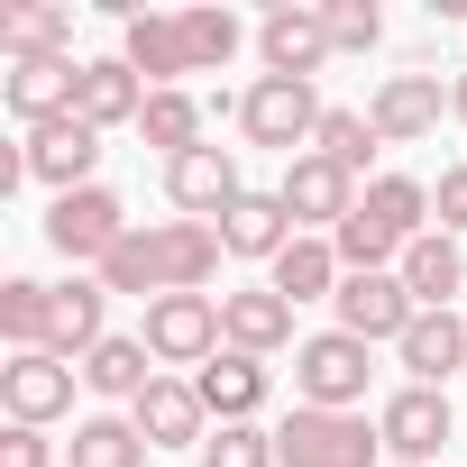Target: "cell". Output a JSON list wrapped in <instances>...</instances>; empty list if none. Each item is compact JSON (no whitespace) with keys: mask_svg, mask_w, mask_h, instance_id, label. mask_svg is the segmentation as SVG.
<instances>
[{"mask_svg":"<svg viewBox=\"0 0 467 467\" xmlns=\"http://www.w3.org/2000/svg\"><path fill=\"white\" fill-rule=\"evenodd\" d=\"M275 467H385V431L367 412H312V403H294L275 421Z\"/></svg>","mask_w":467,"mask_h":467,"instance_id":"6da1fadb","label":"cell"},{"mask_svg":"<svg viewBox=\"0 0 467 467\" xmlns=\"http://www.w3.org/2000/svg\"><path fill=\"white\" fill-rule=\"evenodd\" d=\"M321 92L312 83H285V74H257L248 92H239V129H248V147H285V165H294V147L312 156V138H321Z\"/></svg>","mask_w":467,"mask_h":467,"instance_id":"7a4b0ae2","label":"cell"},{"mask_svg":"<svg viewBox=\"0 0 467 467\" xmlns=\"http://www.w3.org/2000/svg\"><path fill=\"white\" fill-rule=\"evenodd\" d=\"M367 339H348V330H312L303 348H294V394L312 403V412H358L367 403Z\"/></svg>","mask_w":467,"mask_h":467,"instance_id":"3957f363","label":"cell"},{"mask_svg":"<svg viewBox=\"0 0 467 467\" xmlns=\"http://www.w3.org/2000/svg\"><path fill=\"white\" fill-rule=\"evenodd\" d=\"M119 239H129V202H119L110 183H83V192H56V202H47V248H56V257L101 266Z\"/></svg>","mask_w":467,"mask_h":467,"instance_id":"277c9868","label":"cell"},{"mask_svg":"<svg viewBox=\"0 0 467 467\" xmlns=\"http://www.w3.org/2000/svg\"><path fill=\"white\" fill-rule=\"evenodd\" d=\"M138 339H147V358H156V367H211V358L229 348V339H220V303H211V294H156Z\"/></svg>","mask_w":467,"mask_h":467,"instance_id":"5b68a950","label":"cell"},{"mask_svg":"<svg viewBox=\"0 0 467 467\" xmlns=\"http://www.w3.org/2000/svg\"><path fill=\"white\" fill-rule=\"evenodd\" d=\"M74 358H56V348H19L10 367H0V403H10V421H28V431H47V421H65L74 412Z\"/></svg>","mask_w":467,"mask_h":467,"instance_id":"8992f818","label":"cell"},{"mask_svg":"<svg viewBox=\"0 0 467 467\" xmlns=\"http://www.w3.org/2000/svg\"><path fill=\"white\" fill-rule=\"evenodd\" d=\"M257 56H266V74H285V83H312L339 47H330V19L321 10H294V0H275V10L257 19Z\"/></svg>","mask_w":467,"mask_h":467,"instance_id":"52a82bcc","label":"cell"},{"mask_svg":"<svg viewBox=\"0 0 467 467\" xmlns=\"http://www.w3.org/2000/svg\"><path fill=\"white\" fill-rule=\"evenodd\" d=\"M376 431H385L394 467H431V458L449 449V394H440V385H403V394H385Z\"/></svg>","mask_w":467,"mask_h":467,"instance_id":"ba28073f","label":"cell"},{"mask_svg":"<svg viewBox=\"0 0 467 467\" xmlns=\"http://www.w3.org/2000/svg\"><path fill=\"white\" fill-rule=\"evenodd\" d=\"M239 192H248V183H239V156L211 147V138H202L192 156H174V165H165V202H174L183 220H211V229H220V211L239 202Z\"/></svg>","mask_w":467,"mask_h":467,"instance_id":"9c48e42d","label":"cell"},{"mask_svg":"<svg viewBox=\"0 0 467 467\" xmlns=\"http://www.w3.org/2000/svg\"><path fill=\"white\" fill-rule=\"evenodd\" d=\"M330 312H339V330H348V339H367V348H376V339H403V330L421 321V303L403 294V275H394V266H385V275H348Z\"/></svg>","mask_w":467,"mask_h":467,"instance_id":"30bf717a","label":"cell"},{"mask_svg":"<svg viewBox=\"0 0 467 467\" xmlns=\"http://www.w3.org/2000/svg\"><path fill=\"white\" fill-rule=\"evenodd\" d=\"M275 192H285V211H294L303 239H312V229H339V220L358 211V174H339L330 156H294Z\"/></svg>","mask_w":467,"mask_h":467,"instance_id":"8fae6325","label":"cell"},{"mask_svg":"<svg viewBox=\"0 0 467 467\" xmlns=\"http://www.w3.org/2000/svg\"><path fill=\"white\" fill-rule=\"evenodd\" d=\"M92 165H101V129L92 119H47V129H28V174L47 183V192H83L92 183Z\"/></svg>","mask_w":467,"mask_h":467,"instance_id":"7c38bea8","label":"cell"},{"mask_svg":"<svg viewBox=\"0 0 467 467\" xmlns=\"http://www.w3.org/2000/svg\"><path fill=\"white\" fill-rule=\"evenodd\" d=\"M129 421H138L147 449H202V440H211V412H202L192 376H156V385L129 403Z\"/></svg>","mask_w":467,"mask_h":467,"instance_id":"4fadbf2b","label":"cell"},{"mask_svg":"<svg viewBox=\"0 0 467 467\" xmlns=\"http://www.w3.org/2000/svg\"><path fill=\"white\" fill-rule=\"evenodd\" d=\"M440 110H449L440 74H385V83H376V101H367V119H376V138H385V147L431 138V129H440Z\"/></svg>","mask_w":467,"mask_h":467,"instance_id":"5bb4252c","label":"cell"},{"mask_svg":"<svg viewBox=\"0 0 467 467\" xmlns=\"http://www.w3.org/2000/svg\"><path fill=\"white\" fill-rule=\"evenodd\" d=\"M220 339L248 348V358H275V348H303L294 339V303L275 285H248V294H220Z\"/></svg>","mask_w":467,"mask_h":467,"instance_id":"9a60e30c","label":"cell"},{"mask_svg":"<svg viewBox=\"0 0 467 467\" xmlns=\"http://www.w3.org/2000/svg\"><path fill=\"white\" fill-rule=\"evenodd\" d=\"M74 83H83L74 56H10V83H0V101H10L28 129H47V119L74 110Z\"/></svg>","mask_w":467,"mask_h":467,"instance_id":"2e32d148","label":"cell"},{"mask_svg":"<svg viewBox=\"0 0 467 467\" xmlns=\"http://www.w3.org/2000/svg\"><path fill=\"white\" fill-rule=\"evenodd\" d=\"M119 56H129V74H138L147 92H174V74H192L183 19H165V10H129V19H119Z\"/></svg>","mask_w":467,"mask_h":467,"instance_id":"e0dca14e","label":"cell"},{"mask_svg":"<svg viewBox=\"0 0 467 467\" xmlns=\"http://www.w3.org/2000/svg\"><path fill=\"white\" fill-rule=\"evenodd\" d=\"M294 239H303V229H294L285 192H239V202L220 211V248H229V257H266V266H275Z\"/></svg>","mask_w":467,"mask_h":467,"instance_id":"ac0fdd59","label":"cell"},{"mask_svg":"<svg viewBox=\"0 0 467 467\" xmlns=\"http://www.w3.org/2000/svg\"><path fill=\"white\" fill-rule=\"evenodd\" d=\"M101 312H110V285H101V275H74V285H56V303H47V348L83 367V358L110 339V330H101Z\"/></svg>","mask_w":467,"mask_h":467,"instance_id":"d6986e66","label":"cell"},{"mask_svg":"<svg viewBox=\"0 0 467 467\" xmlns=\"http://www.w3.org/2000/svg\"><path fill=\"white\" fill-rule=\"evenodd\" d=\"M192 394H202V412H211V421H257V412H266V358L220 348V358L192 376Z\"/></svg>","mask_w":467,"mask_h":467,"instance_id":"ffe728a7","label":"cell"},{"mask_svg":"<svg viewBox=\"0 0 467 467\" xmlns=\"http://www.w3.org/2000/svg\"><path fill=\"white\" fill-rule=\"evenodd\" d=\"M156 275H165V294H202L220 275V229L211 220H156Z\"/></svg>","mask_w":467,"mask_h":467,"instance_id":"44dd1931","label":"cell"},{"mask_svg":"<svg viewBox=\"0 0 467 467\" xmlns=\"http://www.w3.org/2000/svg\"><path fill=\"white\" fill-rule=\"evenodd\" d=\"M138 110H147V83L129 74V56L83 65V83H74V119H92V129H138Z\"/></svg>","mask_w":467,"mask_h":467,"instance_id":"7402d4cb","label":"cell"},{"mask_svg":"<svg viewBox=\"0 0 467 467\" xmlns=\"http://www.w3.org/2000/svg\"><path fill=\"white\" fill-rule=\"evenodd\" d=\"M394 358H403L412 385H449V376L467 367V321H458V312H421V321L394 339Z\"/></svg>","mask_w":467,"mask_h":467,"instance_id":"603a6c76","label":"cell"},{"mask_svg":"<svg viewBox=\"0 0 467 467\" xmlns=\"http://www.w3.org/2000/svg\"><path fill=\"white\" fill-rule=\"evenodd\" d=\"M403 294L421 303V312H449V294L467 285V257H458V239H449V229H421V239L403 248Z\"/></svg>","mask_w":467,"mask_h":467,"instance_id":"cb8c5ba5","label":"cell"},{"mask_svg":"<svg viewBox=\"0 0 467 467\" xmlns=\"http://www.w3.org/2000/svg\"><path fill=\"white\" fill-rule=\"evenodd\" d=\"M266 285H275L285 303H339L348 266H339V248H330V239H294V248L266 266Z\"/></svg>","mask_w":467,"mask_h":467,"instance_id":"d4e9b609","label":"cell"},{"mask_svg":"<svg viewBox=\"0 0 467 467\" xmlns=\"http://www.w3.org/2000/svg\"><path fill=\"white\" fill-rule=\"evenodd\" d=\"M358 211H367L376 229H394V239L412 248L421 229H431V183H421V174H376V183L358 192Z\"/></svg>","mask_w":467,"mask_h":467,"instance_id":"484cf974","label":"cell"},{"mask_svg":"<svg viewBox=\"0 0 467 467\" xmlns=\"http://www.w3.org/2000/svg\"><path fill=\"white\" fill-rule=\"evenodd\" d=\"M83 385H92V394H110V403H138V394L156 385V358H147V339H101V348L83 358Z\"/></svg>","mask_w":467,"mask_h":467,"instance_id":"4316f807","label":"cell"},{"mask_svg":"<svg viewBox=\"0 0 467 467\" xmlns=\"http://www.w3.org/2000/svg\"><path fill=\"white\" fill-rule=\"evenodd\" d=\"M138 138H147V147H165V165H174V156H192V147H202V101H192L183 83H174V92H147Z\"/></svg>","mask_w":467,"mask_h":467,"instance_id":"83f0119b","label":"cell"},{"mask_svg":"<svg viewBox=\"0 0 467 467\" xmlns=\"http://www.w3.org/2000/svg\"><path fill=\"white\" fill-rule=\"evenodd\" d=\"M65 467H147V440H138V421L92 412V421H74V458Z\"/></svg>","mask_w":467,"mask_h":467,"instance_id":"f1b7e54d","label":"cell"},{"mask_svg":"<svg viewBox=\"0 0 467 467\" xmlns=\"http://www.w3.org/2000/svg\"><path fill=\"white\" fill-rule=\"evenodd\" d=\"M47 303H56V285H37V275L0 285V339H10V358L19 348H47Z\"/></svg>","mask_w":467,"mask_h":467,"instance_id":"f546056e","label":"cell"},{"mask_svg":"<svg viewBox=\"0 0 467 467\" xmlns=\"http://www.w3.org/2000/svg\"><path fill=\"white\" fill-rule=\"evenodd\" d=\"M101 285H110V294H138V303L165 294V275H156V229H129V239L101 257Z\"/></svg>","mask_w":467,"mask_h":467,"instance_id":"4dcf8cb0","label":"cell"},{"mask_svg":"<svg viewBox=\"0 0 467 467\" xmlns=\"http://www.w3.org/2000/svg\"><path fill=\"white\" fill-rule=\"evenodd\" d=\"M385 138H376V119L367 110H321V138H312V156H330L339 174H367V156H376Z\"/></svg>","mask_w":467,"mask_h":467,"instance_id":"1f68e13d","label":"cell"},{"mask_svg":"<svg viewBox=\"0 0 467 467\" xmlns=\"http://www.w3.org/2000/svg\"><path fill=\"white\" fill-rule=\"evenodd\" d=\"M239 47H248V28L229 19V10H183V56H192V74H220Z\"/></svg>","mask_w":467,"mask_h":467,"instance_id":"d6a6232c","label":"cell"},{"mask_svg":"<svg viewBox=\"0 0 467 467\" xmlns=\"http://www.w3.org/2000/svg\"><path fill=\"white\" fill-rule=\"evenodd\" d=\"M0 47L10 56H74V10H10Z\"/></svg>","mask_w":467,"mask_h":467,"instance_id":"836d02e7","label":"cell"},{"mask_svg":"<svg viewBox=\"0 0 467 467\" xmlns=\"http://www.w3.org/2000/svg\"><path fill=\"white\" fill-rule=\"evenodd\" d=\"M202 467H275V431H257V421H220V431L202 440Z\"/></svg>","mask_w":467,"mask_h":467,"instance_id":"e575fe53","label":"cell"},{"mask_svg":"<svg viewBox=\"0 0 467 467\" xmlns=\"http://www.w3.org/2000/svg\"><path fill=\"white\" fill-rule=\"evenodd\" d=\"M321 19H330V47H339V56H367V47L385 37V19H376V0H330Z\"/></svg>","mask_w":467,"mask_h":467,"instance_id":"d590c367","label":"cell"},{"mask_svg":"<svg viewBox=\"0 0 467 467\" xmlns=\"http://www.w3.org/2000/svg\"><path fill=\"white\" fill-rule=\"evenodd\" d=\"M0 467H56V449H47V431H28V421H10V431H0Z\"/></svg>","mask_w":467,"mask_h":467,"instance_id":"8d00e7d4","label":"cell"},{"mask_svg":"<svg viewBox=\"0 0 467 467\" xmlns=\"http://www.w3.org/2000/svg\"><path fill=\"white\" fill-rule=\"evenodd\" d=\"M431 211H440V229H449V239L467 229V165H449V174L431 183Z\"/></svg>","mask_w":467,"mask_h":467,"instance_id":"74e56055","label":"cell"},{"mask_svg":"<svg viewBox=\"0 0 467 467\" xmlns=\"http://www.w3.org/2000/svg\"><path fill=\"white\" fill-rule=\"evenodd\" d=\"M449 110H458V119H467V74H458V83H449Z\"/></svg>","mask_w":467,"mask_h":467,"instance_id":"f35d334b","label":"cell"}]
</instances>
